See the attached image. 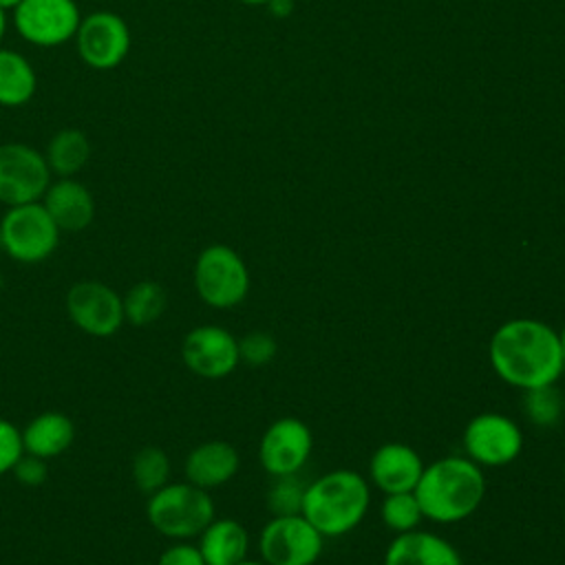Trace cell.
<instances>
[{
    "mask_svg": "<svg viewBox=\"0 0 565 565\" xmlns=\"http://www.w3.org/2000/svg\"><path fill=\"white\" fill-rule=\"evenodd\" d=\"M170 459L159 446H143L132 457V481L139 492L152 494L168 483Z\"/></svg>",
    "mask_w": 565,
    "mask_h": 565,
    "instance_id": "24",
    "label": "cell"
},
{
    "mask_svg": "<svg viewBox=\"0 0 565 565\" xmlns=\"http://www.w3.org/2000/svg\"><path fill=\"white\" fill-rule=\"evenodd\" d=\"M18 2H20V0H0V7H2V9H13Z\"/></svg>",
    "mask_w": 565,
    "mask_h": 565,
    "instance_id": "35",
    "label": "cell"
},
{
    "mask_svg": "<svg viewBox=\"0 0 565 565\" xmlns=\"http://www.w3.org/2000/svg\"><path fill=\"white\" fill-rule=\"evenodd\" d=\"M369 470H371L373 483L382 492L395 494V492H413L415 490V486L424 472V463L411 446L391 441V444L380 446L373 452Z\"/></svg>",
    "mask_w": 565,
    "mask_h": 565,
    "instance_id": "16",
    "label": "cell"
},
{
    "mask_svg": "<svg viewBox=\"0 0 565 565\" xmlns=\"http://www.w3.org/2000/svg\"><path fill=\"white\" fill-rule=\"evenodd\" d=\"M413 494L426 519L455 523L479 508L486 494V477L468 457H444L424 466Z\"/></svg>",
    "mask_w": 565,
    "mask_h": 565,
    "instance_id": "2",
    "label": "cell"
},
{
    "mask_svg": "<svg viewBox=\"0 0 565 565\" xmlns=\"http://www.w3.org/2000/svg\"><path fill=\"white\" fill-rule=\"evenodd\" d=\"M168 296L159 282L141 280L124 296V318L135 327H148L166 311Z\"/></svg>",
    "mask_w": 565,
    "mask_h": 565,
    "instance_id": "23",
    "label": "cell"
},
{
    "mask_svg": "<svg viewBox=\"0 0 565 565\" xmlns=\"http://www.w3.org/2000/svg\"><path fill=\"white\" fill-rule=\"evenodd\" d=\"M82 13L75 0H20L13 26L33 46H62L75 38Z\"/></svg>",
    "mask_w": 565,
    "mask_h": 565,
    "instance_id": "8",
    "label": "cell"
},
{
    "mask_svg": "<svg viewBox=\"0 0 565 565\" xmlns=\"http://www.w3.org/2000/svg\"><path fill=\"white\" fill-rule=\"evenodd\" d=\"M66 313L71 322L93 335L110 338L124 324V298L106 282L82 280L66 291Z\"/></svg>",
    "mask_w": 565,
    "mask_h": 565,
    "instance_id": "11",
    "label": "cell"
},
{
    "mask_svg": "<svg viewBox=\"0 0 565 565\" xmlns=\"http://www.w3.org/2000/svg\"><path fill=\"white\" fill-rule=\"evenodd\" d=\"M384 565H461V556L441 536L411 530L388 545Z\"/></svg>",
    "mask_w": 565,
    "mask_h": 565,
    "instance_id": "18",
    "label": "cell"
},
{
    "mask_svg": "<svg viewBox=\"0 0 565 565\" xmlns=\"http://www.w3.org/2000/svg\"><path fill=\"white\" fill-rule=\"evenodd\" d=\"M523 411L534 426H554L563 415V397L554 384L527 388L523 397Z\"/></svg>",
    "mask_w": 565,
    "mask_h": 565,
    "instance_id": "25",
    "label": "cell"
},
{
    "mask_svg": "<svg viewBox=\"0 0 565 565\" xmlns=\"http://www.w3.org/2000/svg\"><path fill=\"white\" fill-rule=\"evenodd\" d=\"M11 472H13L15 479H18L22 486H26V488H38V486H42V483L46 481V477H49L46 459H40V457L29 455V452H24V455L18 459V463L13 466Z\"/></svg>",
    "mask_w": 565,
    "mask_h": 565,
    "instance_id": "30",
    "label": "cell"
},
{
    "mask_svg": "<svg viewBox=\"0 0 565 565\" xmlns=\"http://www.w3.org/2000/svg\"><path fill=\"white\" fill-rule=\"evenodd\" d=\"M35 88L38 75L31 62L18 51L0 46V106H24L35 95Z\"/></svg>",
    "mask_w": 565,
    "mask_h": 565,
    "instance_id": "21",
    "label": "cell"
},
{
    "mask_svg": "<svg viewBox=\"0 0 565 565\" xmlns=\"http://www.w3.org/2000/svg\"><path fill=\"white\" fill-rule=\"evenodd\" d=\"M4 33H7V9L0 7V44H2Z\"/></svg>",
    "mask_w": 565,
    "mask_h": 565,
    "instance_id": "33",
    "label": "cell"
},
{
    "mask_svg": "<svg viewBox=\"0 0 565 565\" xmlns=\"http://www.w3.org/2000/svg\"><path fill=\"white\" fill-rule=\"evenodd\" d=\"M305 490H307V486L298 477V472L276 477V481L267 490V508L274 512V516L300 514Z\"/></svg>",
    "mask_w": 565,
    "mask_h": 565,
    "instance_id": "26",
    "label": "cell"
},
{
    "mask_svg": "<svg viewBox=\"0 0 565 565\" xmlns=\"http://www.w3.org/2000/svg\"><path fill=\"white\" fill-rule=\"evenodd\" d=\"M51 183V170L40 150L22 141L0 143V203L7 207L35 203Z\"/></svg>",
    "mask_w": 565,
    "mask_h": 565,
    "instance_id": "7",
    "label": "cell"
},
{
    "mask_svg": "<svg viewBox=\"0 0 565 565\" xmlns=\"http://www.w3.org/2000/svg\"><path fill=\"white\" fill-rule=\"evenodd\" d=\"M371 492L355 470H331L305 490L300 514L322 534L340 536L358 527L369 510Z\"/></svg>",
    "mask_w": 565,
    "mask_h": 565,
    "instance_id": "3",
    "label": "cell"
},
{
    "mask_svg": "<svg viewBox=\"0 0 565 565\" xmlns=\"http://www.w3.org/2000/svg\"><path fill=\"white\" fill-rule=\"evenodd\" d=\"M243 4H252V7H256V4H267L269 0H241Z\"/></svg>",
    "mask_w": 565,
    "mask_h": 565,
    "instance_id": "36",
    "label": "cell"
},
{
    "mask_svg": "<svg viewBox=\"0 0 565 565\" xmlns=\"http://www.w3.org/2000/svg\"><path fill=\"white\" fill-rule=\"evenodd\" d=\"M463 448L477 466H505L514 461L523 448L519 426L499 413H481L472 417L463 430Z\"/></svg>",
    "mask_w": 565,
    "mask_h": 565,
    "instance_id": "12",
    "label": "cell"
},
{
    "mask_svg": "<svg viewBox=\"0 0 565 565\" xmlns=\"http://www.w3.org/2000/svg\"><path fill=\"white\" fill-rule=\"evenodd\" d=\"M313 439L305 422L296 417L276 419L260 439V463L271 477L296 475L309 459Z\"/></svg>",
    "mask_w": 565,
    "mask_h": 565,
    "instance_id": "14",
    "label": "cell"
},
{
    "mask_svg": "<svg viewBox=\"0 0 565 565\" xmlns=\"http://www.w3.org/2000/svg\"><path fill=\"white\" fill-rule=\"evenodd\" d=\"M276 355V340L265 331H252L238 340V358L249 366H265Z\"/></svg>",
    "mask_w": 565,
    "mask_h": 565,
    "instance_id": "28",
    "label": "cell"
},
{
    "mask_svg": "<svg viewBox=\"0 0 565 565\" xmlns=\"http://www.w3.org/2000/svg\"><path fill=\"white\" fill-rule=\"evenodd\" d=\"M199 536L205 565H238L247 556V530L234 519H212Z\"/></svg>",
    "mask_w": 565,
    "mask_h": 565,
    "instance_id": "20",
    "label": "cell"
},
{
    "mask_svg": "<svg viewBox=\"0 0 565 565\" xmlns=\"http://www.w3.org/2000/svg\"><path fill=\"white\" fill-rule=\"evenodd\" d=\"M146 514L150 525L168 539L199 536L214 519V503L207 490L194 483H166L148 497Z\"/></svg>",
    "mask_w": 565,
    "mask_h": 565,
    "instance_id": "4",
    "label": "cell"
},
{
    "mask_svg": "<svg viewBox=\"0 0 565 565\" xmlns=\"http://www.w3.org/2000/svg\"><path fill=\"white\" fill-rule=\"evenodd\" d=\"M24 452L40 459L62 455L75 439V424L60 411H44L35 415L22 430Z\"/></svg>",
    "mask_w": 565,
    "mask_h": 565,
    "instance_id": "19",
    "label": "cell"
},
{
    "mask_svg": "<svg viewBox=\"0 0 565 565\" xmlns=\"http://www.w3.org/2000/svg\"><path fill=\"white\" fill-rule=\"evenodd\" d=\"M558 340H561V353H563V364H565V324H563V331L558 333Z\"/></svg>",
    "mask_w": 565,
    "mask_h": 565,
    "instance_id": "34",
    "label": "cell"
},
{
    "mask_svg": "<svg viewBox=\"0 0 565 565\" xmlns=\"http://www.w3.org/2000/svg\"><path fill=\"white\" fill-rule=\"evenodd\" d=\"M194 287L199 298L214 309H232L249 291L245 260L227 245L205 247L194 263Z\"/></svg>",
    "mask_w": 565,
    "mask_h": 565,
    "instance_id": "6",
    "label": "cell"
},
{
    "mask_svg": "<svg viewBox=\"0 0 565 565\" xmlns=\"http://www.w3.org/2000/svg\"><path fill=\"white\" fill-rule=\"evenodd\" d=\"M265 7H267L276 18H287V15L291 13V9H294V2H291V0H269Z\"/></svg>",
    "mask_w": 565,
    "mask_h": 565,
    "instance_id": "32",
    "label": "cell"
},
{
    "mask_svg": "<svg viewBox=\"0 0 565 565\" xmlns=\"http://www.w3.org/2000/svg\"><path fill=\"white\" fill-rule=\"evenodd\" d=\"M494 373L516 388H539L556 384L565 371L558 333L532 318L503 322L488 347Z\"/></svg>",
    "mask_w": 565,
    "mask_h": 565,
    "instance_id": "1",
    "label": "cell"
},
{
    "mask_svg": "<svg viewBox=\"0 0 565 565\" xmlns=\"http://www.w3.org/2000/svg\"><path fill=\"white\" fill-rule=\"evenodd\" d=\"M51 174L75 177L90 159V141L77 128L57 130L42 152Z\"/></svg>",
    "mask_w": 565,
    "mask_h": 565,
    "instance_id": "22",
    "label": "cell"
},
{
    "mask_svg": "<svg viewBox=\"0 0 565 565\" xmlns=\"http://www.w3.org/2000/svg\"><path fill=\"white\" fill-rule=\"evenodd\" d=\"M238 565H267V563H265V561H263V563H258V561H247V558H245V561H241Z\"/></svg>",
    "mask_w": 565,
    "mask_h": 565,
    "instance_id": "37",
    "label": "cell"
},
{
    "mask_svg": "<svg viewBox=\"0 0 565 565\" xmlns=\"http://www.w3.org/2000/svg\"><path fill=\"white\" fill-rule=\"evenodd\" d=\"M22 455V433L9 419L0 417V477L11 472Z\"/></svg>",
    "mask_w": 565,
    "mask_h": 565,
    "instance_id": "29",
    "label": "cell"
},
{
    "mask_svg": "<svg viewBox=\"0 0 565 565\" xmlns=\"http://www.w3.org/2000/svg\"><path fill=\"white\" fill-rule=\"evenodd\" d=\"M157 565H205L199 545L192 543H174L161 552Z\"/></svg>",
    "mask_w": 565,
    "mask_h": 565,
    "instance_id": "31",
    "label": "cell"
},
{
    "mask_svg": "<svg viewBox=\"0 0 565 565\" xmlns=\"http://www.w3.org/2000/svg\"><path fill=\"white\" fill-rule=\"evenodd\" d=\"M324 536L302 516H274L260 532V556L267 565H313Z\"/></svg>",
    "mask_w": 565,
    "mask_h": 565,
    "instance_id": "10",
    "label": "cell"
},
{
    "mask_svg": "<svg viewBox=\"0 0 565 565\" xmlns=\"http://www.w3.org/2000/svg\"><path fill=\"white\" fill-rule=\"evenodd\" d=\"M73 40L82 62L95 71L119 66L130 51V29L126 20L104 9L82 15Z\"/></svg>",
    "mask_w": 565,
    "mask_h": 565,
    "instance_id": "9",
    "label": "cell"
},
{
    "mask_svg": "<svg viewBox=\"0 0 565 565\" xmlns=\"http://www.w3.org/2000/svg\"><path fill=\"white\" fill-rule=\"evenodd\" d=\"M60 227L40 201L7 207L0 221V245L18 263H42L60 245Z\"/></svg>",
    "mask_w": 565,
    "mask_h": 565,
    "instance_id": "5",
    "label": "cell"
},
{
    "mask_svg": "<svg viewBox=\"0 0 565 565\" xmlns=\"http://www.w3.org/2000/svg\"><path fill=\"white\" fill-rule=\"evenodd\" d=\"M382 519L391 530L404 534L415 530L424 519V514L413 492H395V494H386L382 503Z\"/></svg>",
    "mask_w": 565,
    "mask_h": 565,
    "instance_id": "27",
    "label": "cell"
},
{
    "mask_svg": "<svg viewBox=\"0 0 565 565\" xmlns=\"http://www.w3.org/2000/svg\"><path fill=\"white\" fill-rule=\"evenodd\" d=\"M181 358L194 375L205 380H221L230 375L241 362L238 340L218 324H201L185 333Z\"/></svg>",
    "mask_w": 565,
    "mask_h": 565,
    "instance_id": "13",
    "label": "cell"
},
{
    "mask_svg": "<svg viewBox=\"0 0 565 565\" xmlns=\"http://www.w3.org/2000/svg\"><path fill=\"white\" fill-rule=\"evenodd\" d=\"M238 452L232 444L214 439L203 441L185 457V477L190 483L212 490L227 483L238 472Z\"/></svg>",
    "mask_w": 565,
    "mask_h": 565,
    "instance_id": "17",
    "label": "cell"
},
{
    "mask_svg": "<svg viewBox=\"0 0 565 565\" xmlns=\"http://www.w3.org/2000/svg\"><path fill=\"white\" fill-rule=\"evenodd\" d=\"M40 203L60 232H82L95 218V199L90 190L73 177H57L51 181Z\"/></svg>",
    "mask_w": 565,
    "mask_h": 565,
    "instance_id": "15",
    "label": "cell"
}]
</instances>
